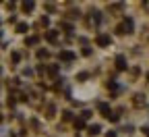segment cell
I'll return each instance as SVG.
<instances>
[{"label": "cell", "mask_w": 149, "mask_h": 137, "mask_svg": "<svg viewBox=\"0 0 149 137\" xmlns=\"http://www.w3.org/2000/svg\"><path fill=\"white\" fill-rule=\"evenodd\" d=\"M97 108H100V112L106 116V119H110L112 123H116V121H118V114L112 112V110H110V106H108L106 102H100V104H97Z\"/></svg>", "instance_id": "cell-1"}, {"label": "cell", "mask_w": 149, "mask_h": 137, "mask_svg": "<svg viewBox=\"0 0 149 137\" xmlns=\"http://www.w3.org/2000/svg\"><path fill=\"white\" fill-rule=\"evenodd\" d=\"M116 31H118V33H130V31H133V19H126L122 25H118Z\"/></svg>", "instance_id": "cell-2"}, {"label": "cell", "mask_w": 149, "mask_h": 137, "mask_svg": "<svg viewBox=\"0 0 149 137\" xmlns=\"http://www.w3.org/2000/svg\"><path fill=\"white\" fill-rule=\"evenodd\" d=\"M60 60H66V63H70V60H74V54H72L70 50H62V52H60Z\"/></svg>", "instance_id": "cell-3"}, {"label": "cell", "mask_w": 149, "mask_h": 137, "mask_svg": "<svg viewBox=\"0 0 149 137\" xmlns=\"http://www.w3.org/2000/svg\"><path fill=\"white\" fill-rule=\"evenodd\" d=\"M97 46H110V35H97Z\"/></svg>", "instance_id": "cell-4"}, {"label": "cell", "mask_w": 149, "mask_h": 137, "mask_svg": "<svg viewBox=\"0 0 149 137\" xmlns=\"http://www.w3.org/2000/svg\"><path fill=\"white\" fill-rule=\"evenodd\" d=\"M46 40L52 42V44H56V42H58V33H56V31H48L46 33Z\"/></svg>", "instance_id": "cell-5"}, {"label": "cell", "mask_w": 149, "mask_h": 137, "mask_svg": "<svg viewBox=\"0 0 149 137\" xmlns=\"http://www.w3.org/2000/svg\"><path fill=\"white\" fill-rule=\"evenodd\" d=\"M116 67L122 71V69H126V60H124V56H116Z\"/></svg>", "instance_id": "cell-6"}, {"label": "cell", "mask_w": 149, "mask_h": 137, "mask_svg": "<svg viewBox=\"0 0 149 137\" xmlns=\"http://www.w3.org/2000/svg\"><path fill=\"white\" fill-rule=\"evenodd\" d=\"M100 131H102V129H100V125H91V127L87 129V133H89V135H97Z\"/></svg>", "instance_id": "cell-7"}, {"label": "cell", "mask_w": 149, "mask_h": 137, "mask_svg": "<svg viewBox=\"0 0 149 137\" xmlns=\"http://www.w3.org/2000/svg\"><path fill=\"white\" fill-rule=\"evenodd\" d=\"M21 6H23V11H25V13H31V11H33V6H35V2H23Z\"/></svg>", "instance_id": "cell-8"}, {"label": "cell", "mask_w": 149, "mask_h": 137, "mask_svg": "<svg viewBox=\"0 0 149 137\" xmlns=\"http://www.w3.org/2000/svg\"><path fill=\"white\" fill-rule=\"evenodd\" d=\"M17 31L19 33H25L27 31V23H17Z\"/></svg>", "instance_id": "cell-9"}, {"label": "cell", "mask_w": 149, "mask_h": 137, "mask_svg": "<svg viewBox=\"0 0 149 137\" xmlns=\"http://www.w3.org/2000/svg\"><path fill=\"white\" fill-rule=\"evenodd\" d=\"M74 127H77V129H83V127H85V119H77V121H74Z\"/></svg>", "instance_id": "cell-10"}, {"label": "cell", "mask_w": 149, "mask_h": 137, "mask_svg": "<svg viewBox=\"0 0 149 137\" xmlns=\"http://www.w3.org/2000/svg\"><path fill=\"white\" fill-rule=\"evenodd\" d=\"M50 54H48V50H40L37 52V58H48Z\"/></svg>", "instance_id": "cell-11"}, {"label": "cell", "mask_w": 149, "mask_h": 137, "mask_svg": "<svg viewBox=\"0 0 149 137\" xmlns=\"http://www.w3.org/2000/svg\"><path fill=\"white\" fill-rule=\"evenodd\" d=\"M27 44H29V46H33V44H37V37H27Z\"/></svg>", "instance_id": "cell-12"}, {"label": "cell", "mask_w": 149, "mask_h": 137, "mask_svg": "<svg viewBox=\"0 0 149 137\" xmlns=\"http://www.w3.org/2000/svg\"><path fill=\"white\" fill-rule=\"evenodd\" d=\"M48 71H50V75H56V73H58V67H50Z\"/></svg>", "instance_id": "cell-13"}, {"label": "cell", "mask_w": 149, "mask_h": 137, "mask_svg": "<svg viewBox=\"0 0 149 137\" xmlns=\"http://www.w3.org/2000/svg\"><path fill=\"white\" fill-rule=\"evenodd\" d=\"M13 60H15V63H19V60H21V56H19L17 52H13Z\"/></svg>", "instance_id": "cell-14"}, {"label": "cell", "mask_w": 149, "mask_h": 137, "mask_svg": "<svg viewBox=\"0 0 149 137\" xmlns=\"http://www.w3.org/2000/svg\"><path fill=\"white\" fill-rule=\"evenodd\" d=\"M70 119H72V114H70V112L66 110V112H64V121H70Z\"/></svg>", "instance_id": "cell-15"}, {"label": "cell", "mask_w": 149, "mask_h": 137, "mask_svg": "<svg viewBox=\"0 0 149 137\" xmlns=\"http://www.w3.org/2000/svg\"><path fill=\"white\" fill-rule=\"evenodd\" d=\"M143 133H145V135L149 137V127H145V129H143Z\"/></svg>", "instance_id": "cell-16"}]
</instances>
